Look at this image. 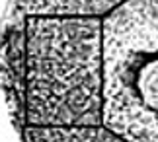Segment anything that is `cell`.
<instances>
[{"label": "cell", "mask_w": 158, "mask_h": 142, "mask_svg": "<svg viewBox=\"0 0 158 142\" xmlns=\"http://www.w3.org/2000/svg\"><path fill=\"white\" fill-rule=\"evenodd\" d=\"M26 37L27 125H104V18L27 16Z\"/></svg>", "instance_id": "1"}, {"label": "cell", "mask_w": 158, "mask_h": 142, "mask_svg": "<svg viewBox=\"0 0 158 142\" xmlns=\"http://www.w3.org/2000/svg\"><path fill=\"white\" fill-rule=\"evenodd\" d=\"M104 127L158 142V0H129L104 18Z\"/></svg>", "instance_id": "2"}, {"label": "cell", "mask_w": 158, "mask_h": 142, "mask_svg": "<svg viewBox=\"0 0 158 142\" xmlns=\"http://www.w3.org/2000/svg\"><path fill=\"white\" fill-rule=\"evenodd\" d=\"M27 16L14 6H8L2 26V97L16 132L22 134L27 127L26 107V37Z\"/></svg>", "instance_id": "3"}, {"label": "cell", "mask_w": 158, "mask_h": 142, "mask_svg": "<svg viewBox=\"0 0 158 142\" xmlns=\"http://www.w3.org/2000/svg\"><path fill=\"white\" fill-rule=\"evenodd\" d=\"M129 0H10L26 16H102L106 18Z\"/></svg>", "instance_id": "4"}, {"label": "cell", "mask_w": 158, "mask_h": 142, "mask_svg": "<svg viewBox=\"0 0 158 142\" xmlns=\"http://www.w3.org/2000/svg\"><path fill=\"white\" fill-rule=\"evenodd\" d=\"M22 142H129L107 127H31L20 134Z\"/></svg>", "instance_id": "5"}]
</instances>
